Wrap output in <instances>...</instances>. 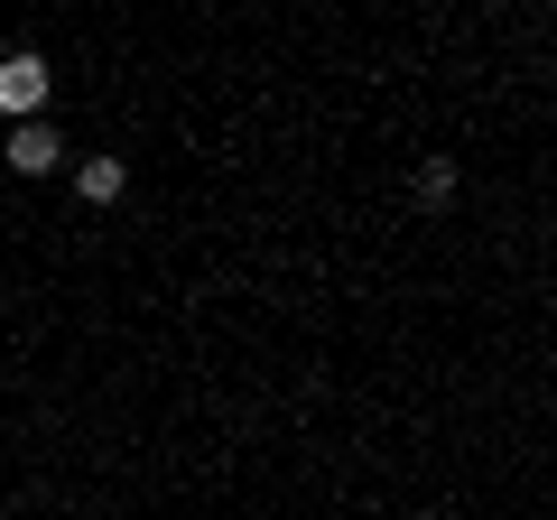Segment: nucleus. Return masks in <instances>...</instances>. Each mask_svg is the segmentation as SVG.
<instances>
[{
    "label": "nucleus",
    "instance_id": "nucleus-1",
    "mask_svg": "<svg viewBox=\"0 0 557 520\" xmlns=\"http://www.w3.org/2000/svg\"><path fill=\"white\" fill-rule=\"evenodd\" d=\"M38 102H47V57H38V47H20V57H0V112L38 121Z\"/></svg>",
    "mask_w": 557,
    "mask_h": 520
},
{
    "label": "nucleus",
    "instance_id": "nucleus-2",
    "mask_svg": "<svg viewBox=\"0 0 557 520\" xmlns=\"http://www.w3.org/2000/svg\"><path fill=\"white\" fill-rule=\"evenodd\" d=\"M0 159L20 168V177H47V168H57V131H47V121H20V131H10V149H0Z\"/></svg>",
    "mask_w": 557,
    "mask_h": 520
},
{
    "label": "nucleus",
    "instance_id": "nucleus-3",
    "mask_svg": "<svg viewBox=\"0 0 557 520\" xmlns=\"http://www.w3.org/2000/svg\"><path fill=\"white\" fill-rule=\"evenodd\" d=\"M121 177H131L121 159H84V168H75V186H84L94 205H112V196H121Z\"/></svg>",
    "mask_w": 557,
    "mask_h": 520
},
{
    "label": "nucleus",
    "instance_id": "nucleus-4",
    "mask_svg": "<svg viewBox=\"0 0 557 520\" xmlns=\"http://www.w3.org/2000/svg\"><path fill=\"white\" fill-rule=\"evenodd\" d=\"M409 186H418V205H456V159H428Z\"/></svg>",
    "mask_w": 557,
    "mask_h": 520
},
{
    "label": "nucleus",
    "instance_id": "nucleus-5",
    "mask_svg": "<svg viewBox=\"0 0 557 520\" xmlns=\"http://www.w3.org/2000/svg\"><path fill=\"white\" fill-rule=\"evenodd\" d=\"M418 520H428V511H418Z\"/></svg>",
    "mask_w": 557,
    "mask_h": 520
}]
</instances>
